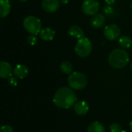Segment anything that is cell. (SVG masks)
I'll return each mask as SVG.
<instances>
[{
  "mask_svg": "<svg viewBox=\"0 0 132 132\" xmlns=\"http://www.w3.org/2000/svg\"><path fill=\"white\" fill-rule=\"evenodd\" d=\"M114 10L111 5H107L104 8V12L108 15H111L114 13Z\"/></svg>",
  "mask_w": 132,
  "mask_h": 132,
  "instance_id": "44dd1931",
  "label": "cell"
},
{
  "mask_svg": "<svg viewBox=\"0 0 132 132\" xmlns=\"http://www.w3.org/2000/svg\"><path fill=\"white\" fill-rule=\"evenodd\" d=\"M8 81H9V85L12 86V87H15V86L17 85V84H18L17 80H16V77H11L9 78V80H8Z\"/></svg>",
  "mask_w": 132,
  "mask_h": 132,
  "instance_id": "603a6c76",
  "label": "cell"
},
{
  "mask_svg": "<svg viewBox=\"0 0 132 132\" xmlns=\"http://www.w3.org/2000/svg\"><path fill=\"white\" fill-rule=\"evenodd\" d=\"M77 101V97L74 90L67 87L59 88L53 96V104L60 109H69Z\"/></svg>",
  "mask_w": 132,
  "mask_h": 132,
  "instance_id": "6da1fadb",
  "label": "cell"
},
{
  "mask_svg": "<svg viewBox=\"0 0 132 132\" xmlns=\"http://www.w3.org/2000/svg\"><path fill=\"white\" fill-rule=\"evenodd\" d=\"M60 70L64 74H70L73 73V65L69 61H63L60 64Z\"/></svg>",
  "mask_w": 132,
  "mask_h": 132,
  "instance_id": "ac0fdd59",
  "label": "cell"
},
{
  "mask_svg": "<svg viewBox=\"0 0 132 132\" xmlns=\"http://www.w3.org/2000/svg\"><path fill=\"white\" fill-rule=\"evenodd\" d=\"M81 9L85 15L93 16L98 13L100 4L97 0H84Z\"/></svg>",
  "mask_w": 132,
  "mask_h": 132,
  "instance_id": "8992f818",
  "label": "cell"
},
{
  "mask_svg": "<svg viewBox=\"0 0 132 132\" xmlns=\"http://www.w3.org/2000/svg\"><path fill=\"white\" fill-rule=\"evenodd\" d=\"M60 2L59 0H43L42 8L43 11L48 13L55 12L59 9Z\"/></svg>",
  "mask_w": 132,
  "mask_h": 132,
  "instance_id": "ba28073f",
  "label": "cell"
},
{
  "mask_svg": "<svg viewBox=\"0 0 132 132\" xmlns=\"http://www.w3.org/2000/svg\"><path fill=\"white\" fill-rule=\"evenodd\" d=\"M118 44L122 49H128L132 46L131 39L128 36H123L119 38Z\"/></svg>",
  "mask_w": 132,
  "mask_h": 132,
  "instance_id": "e0dca14e",
  "label": "cell"
},
{
  "mask_svg": "<svg viewBox=\"0 0 132 132\" xmlns=\"http://www.w3.org/2000/svg\"><path fill=\"white\" fill-rule=\"evenodd\" d=\"M92 43L90 40L87 37H83L77 42L75 45V53L76 54L82 58L87 57L92 52Z\"/></svg>",
  "mask_w": 132,
  "mask_h": 132,
  "instance_id": "5b68a950",
  "label": "cell"
},
{
  "mask_svg": "<svg viewBox=\"0 0 132 132\" xmlns=\"http://www.w3.org/2000/svg\"><path fill=\"white\" fill-rule=\"evenodd\" d=\"M131 71H132V61H131Z\"/></svg>",
  "mask_w": 132,
  "mask_h": 132,
  "instance_id": "83f0119b",
  "label": "cell"
},
{
  "mask_svg": "<svg viewBox=\"0 0 132 132\" xmlns=\"http://www.w3.org/2000/svg\"><path fill=\"white\" fill-rule=\"evenodd\" d=\"M109 129H110V131L111 132H121L122 131L121 126L119 124H117V123H114V124L111 125H110V127H109Z\"/></svg>",
  "mask_w": 132,
  "mask_h": 132,
  "instance_id": "d6986e66",
  "label": "cell"
},
{
  "mask_svg": "<svg viewBox=\"0 0 132 132\" xmlns=\"http://www.w3.org/2000/svg\"><path fill=\"white\" fill-rule=\"evenodd\" d=\"M28 73H29L28 67L22 64H18L13 69V74L18 79H23L26 77Z\"/></svg>",
  "mask_w": 132,
  "mask_h": 132,
  "instance_id": "8fae6325",
  "label": "cell"
},
{
  "mask_svg": "<svg viewBox=\"0 0 132 132\" xmlns=\"http://www.w3.org/2000/svg\"><path fill=\"white\" fill-rule=\"evenodd\" d=\"M24 29L32 35H38L42 30V23L39 18L34 15H29L23 20Z\"/></svg>",
  "mask_w": 132,
  "mask_h": 132,
  "instance_id": "277c9868",
  "label": "cell"
},
{
  "mask_svg": "<svg viewBox=\"0 0 132 132\" xmlns=\"http://www.w3.org/2000/svg\"><path fill=\"white\" fill-rule=\"evenodd\" d=\"M74 111L78 115H85L89 111V105L84 101H77V103L73 105Z\"/></svg>",
  "mask_w": 132,
  "mask_h": 132,
  "instance_id": "30bf717a",
  "label": "cell"
},
{
  "mask_svg": "<svg viewBox=\"0 0 132 132\" xmlns=\"http://www.w3.org/2000/svg\"><path fill=\"white\" fill-rule=\"evenodd\" d=\"M105 38L110 41L117 39L121 35V28L116 24H110L105 26L104 29Z\"/></svg>",
  "mask_w": 132,
  "mask_h": 132,
  "instance_id": "52a82bcc",
  "label": "cell"
},
{
  "mask_svg": "<svg viewBox=\"0 0 132 132\" xmlns=\"http://www.w3.org/2000/svg\"><path fill=\"white\" fill-rule=\"evenodd\" d=\"M129 62V56L124 49H114L108 56L109 64L115 69L125 67Z\"/></svg>",
  "mask_w": 132,
  "mask_h": 132,
  "instance_id": "7a4b0ae2",
  "label": "cell"
},
{
  "mask_svg": "<svg viewBox=\"0 0 132 132\" xmlns=\"http://www.w3.org/2000/svg\"><path fill=\"white\" fill-rule=\"evenodd\" d=\"M104 2L108 5H112L115 3L116 0H104Z\"/></svg>",
  "mask_w": 132,
  "mask_h": 132,
  "instance_id": "cb8c5ba5",
  "label": "cell"
},
{
  "mask_svg": "<svg viewBox=\"0 0 132 132\" xmlns=\"http://www.w3.org/2000/svg\"><path fill=\"white\" fill-rule=\"evenodd\" d=\"M68 33L70 34V36L77 39H80L84 37V32L83 29L80 26H77V25H73L70 26L68 30Z\"/></svg>",
  "mask_w": 132,
  "mask_h": 132,
  "instance_id": "5bb4252c",
  "label": "cell"
},
{
  "mask_svg": "<svg viewBox=\"0 0 132 132\" xmlns=\"http://www.w3.org/2000/svg\"><path fill=\"white\" fill-rule=\"evenodd\" d=\"M105 16L101 13H97L96 15H93L90 20L91 26L95 29L101 28L105 24Z\"/></svg>",
  "mask_w": 132,
  "mask_h": 132,
  "instance_id": "4fadbf2b",
  "label": "cell"
},
{
  "mask_svg": "<svg viewBox=\"0 0 132 132\" xmlns=\"http://www.w3.org/2000/svg\"><path fill=\"white\" fill-rule=\"evenodd\" d=\"M131 48H132V46H131Z\"/></svg>",
  "mask_w": 132,
  "mask_h": 132,
  "instance_id": "4dcf8cb0",
  "label": "cell"
},
{
  "mask_svg": "<svg viewBox=\"0 0 132 132\" xmlns=\"http://www.w3.org/2000/svg\"><path fill=\"white\" fill-rule=\"evenodd\" d=\"M27 42H28V43H29V45H31V46L36 45V43H37V37H36V35H32V34H30V35L28 36V38H27Z\"/></svg>",
  "mask_w": 132,
  "mask_h": 132,
  "instance_id": "ffe728a7",
  "label": "cell"
},
{
  "mask_svg": "<svg viewBox=\"0 0 132 132\" xmlns=\"http://www.w3.org/2000/svg\"><path fill=\"white\" fill-rule=\"evenodd\" d=\"M55 34L56 32L53 29L50 27H46L44 29H42L39 36V38L43 41H51L54 39Z\"/></svg>",
  "mask_w": 132,
  "mask_h": 132,
  "instance_id": "7c38bea8",
  "label": "cell"
},
{
  "mask_svg": "<svg viewBox=\"0 0 132 132\" xmlns=\"http://www.w3.org/2000/svg\"><path fill=\"white\" fill-rule=\"evenodd\" d=\"M11 11V3L9 0H0V17L2 19L9 15Z\"/></svg>",
  "mask_w": 132,
  "mask_h": 132,
  "instance_id": "9a60e30c",
  "label": "cell"
},
{
  "mask_svg": "<svg viewBox=\"0 0 132 132\" xmlns=\"http://www.w3.org/2000/svg\"><path fill=\"white\" fill-rule=\"evenodd\" d=\"M68 84L73 90H83L87 85V78L85 74L80 72L71 73L67 79Z\"/></svg>",
  "mask_w": 132,
  "mask_h": 132,
  "instance_id": "3957f363",
  "label": "cell"
},
{
  "mask_svg": "<svg viewBox=\"0 0 132 132\" xmlns=\"http://www.w3.org/2000/svg\"><path fill=\"white\" fill-rule=\"evenodd\" d=\"M130 128H131V129L132 130V121L130 122Z\"/></svg>",
  "mask_w": 132,
  "mask_h": 132,
  "instance_id": "4316f807",
  "label": "cell"
},
{
  "mask_svg": "<svg viewBox=\"0 0 132 132\" xmlns=\"http://www.w3.org/2000/svg\"><path fill=\"white\" fill-rule=\"evenodd\" d=\"M121 132H128V131H121Z\"/></svg>",
  "mask_w": 132,
  "mask_h": 132,
  "instance_id": "f546056e",
  "label": "cell"
},
{
  "mask_svg": "<svg viewBox=\"0 0 132 132\" xmlns=\"http://www.w3.org/2000/svg\"><path fill=\"white\" fill-rule=\"evenodd\" d=\"M87 132H105V128L101 123L94 121L88 126Z\"/></svg>",
  "mask_w": 132,
  "mask_h": 132,
  "instance_id": "2e32d148",
  "label": "cell"
},
{
  "mask_svg": "<svg viewBox=\"0 0 132 132\" xmlns=\"http://www.w3.org/2000/svg\"><path fill=\"white\" fill-rule=\"evenodd\" d=\"M19 2H26L27 0H18Z\"/></svg>",
  "mask_w": 132,
  "mask_h": 132,
  "instance_id": "484cf974",
  "label": "cell"
},
{
  "mask_svg": "<svg viewBox=\"0 0 132 132\" xmlns=\"http://www.w3.org/2000/svg\"><path fill=\"white\" fill-rule=\"evenodd\" d=\"M0 132H14V130L10 125H3L1 128Z\"/></svg>",
  "mask_w": 132,
  "mask_h": 132,
  "instance_id": "7402d4cb",
  "label": "cell"
},
{
  "mask_svg": "<svg viewBox=\"0 0 132 132\" xmlns=\"http://www.w3.org/2000/svg\"><path fill=\"white\" fill-rule=\"evenodd\" d=\"M12 67L6 61H2L0 63V77L2 79L9 78L12 75Z\"/></svg>",
  "mask_w": 132,
  "mask_h": 132,
  "instance_id": "9c48e42d",
  "label": "cell"
},
{
  "mask_svg": "<svg viewBox=\"0 0 132 132\" xmlns=\"http://www.w3.org/2000/svg\"><path fill=\"white\" fill-rule=\"evenodd\" d=\"M59 1H60V2L61 4H64V5H65V4H67V3L69 2L70 0H59Z\"/></svg>",
  "mask_w": 132,
  "mask_h": 132,
  "instance_id": "d4e9b609",
  "label": "cell"
},
{
  "mask_svg": "<svg viewBox=\"0 0 132 132\" xmlns=\"http://www.w3.org/2000/svg\"><path fill=\"white\" fill-rule=\"evenodd\" d=\"M130 6H131V10H132V2H131V5H130Z\"/></svg>",
  "mask_w": 132,
  "mask_h": 132,
  "instance_id": "f1b7e54d",
  "label": "cell"
}]
</instances>
